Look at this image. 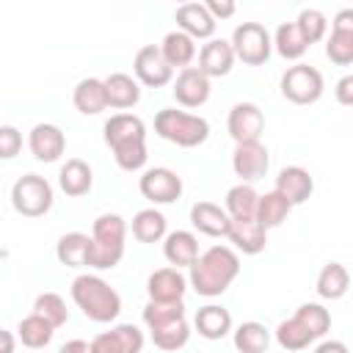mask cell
Masks as SVG:
<instances>
[{
	"instance_id": "cell-1",
	"label": "cell",
	"mask_w": 353,
	"mask_h": 353,
	"mask_svg": "<svg viewBox=\"0 0 353 353\" xmlns=\"http://www.w3.org/2000/svg\"><path fill=\"white\" fill-rule=\"evenodd\" d=\"M237 276H240V256H237V251L229 248V245H210L190 265L188 284L199 295L215 298V295H223Z\"/></svg>"
},
{
	"instance_id": "cell-22",
	"label": "cell",
	"mask_w": 353,
	"mask_h": 353,
	"mask_svg": "<svg viewBox=\"0 0 353 353\" xmlns=\"http://www.w3.org/2000/svg\"><path fill=\"white\" fill-rule=\"evenodd\" d=\"M226 237L232 240V245L248 256L265 251L268 243V232L254 221V218H229V232Z\"/></svg>"
},
{
	"instance_id": "cell-23",
	"label": "cell",
	"mask_w": 353,
	"mask_h": 353,
	"mask_svg": "<svg viewBox=\"0 0 353 353\" xmlns=\"http://www.w3.org/2000/svg\"><path fill=\"white\" fill-rule=\"evenodd\" d=\"M105 85V99H108V108H116V110H127L132 105H138L141 99V85L132 74L127 72H113L102 80Z\"/></svg>"
},
{
	"instance_id": "cell-13",
	"label": "cell",
	"mask_w": 353,
	"mask_h": 353,
	"mask_svg": "<svg viewBox=\"0 0 353 353\" xmlns=\"http://www.w3.org/2000/svg\"><path fill=\"white\" fill-rule=\"evenodd\" d=\"M226 130H229V135H232L234 143L259 141V135L265 130L262 108L254 105V102H237V105H232L229 119H226Z\"/></svg>"
},
{
	"instance_id": "cell-28",
	"label": "cell",
	"mask_w": 353,
	"mask_h": 353,
	"mask_svg": "<svg viewBox=\"0 0 353 353\" xmlns=\"http://www.w3.org/2000/svg\"><path fill=\"white\" fill-rule=\"evenodd\" d=\"M72 102L74 108L83 113V116H97L108 108V99H105V85L99 77H83L74 91H72Z\"/></svg>"
},
{
	"instance_id": "cell-25",
	"label": "cell",
	"mask_w": 353,
	"mask_h": 353,
	"mask_svg": "<svg viewBox=\"0 0 353 353\" xmlns=\"http://www.w3.org/2000/svg\"><path fill=\"white\" fill-rule=\"evenodd\" d=\"M163 254L171 262V268H190L199 256V240L193 232L176 229L163 237Z\"/></svg>"
},
{
	"instance_id": "cell-33",
	"label": "cell",
	"mask_w": 353,
	"mask_h": 353,
	"mask_svg": "<svg viewBox=\"0 0 353 353\" xmlns=\"http://www.w3.org/2000/svg\"><path fill=\"white\" fill-rule=\"evenodd\" d=\"M347 287H350V273L342 262H328L317 276V295L325 301L342 298L347 292Z\"/></svg>"
},
{
	"instance_id": "cell-12",
	"label": "cell",
	"mask_w": 353,
	"mask_h": 353,
	"mask_svg": "<svg viewBox=\"0 0 353 353\" xmlns=\"http://www.w3.org/2000/svg\"><path fill=\"white\" fill-rule=\"evenodd\" d=\"M132 72H135V80L149 85V88H163L174 80V69L165 63L163 52L157 44H146L135 52V61H132Z\"/></svg>"
},
{
	"instance_id": "cell-26",
	"label": "cell",
	"mask_w": 353,
	"mask_h": 353,
	"mask_svg": "<svg viewBox=\"0 0 353 353\" xmlns=\"http://www.w3.org/2000/svg\"><path fill=\"white\" fill-rule=\"evenodd\" d=\"M58 185L66 196L77 199V196H85L94 185V171L85 160L80 157H69L63 165H61V174H58Z\"/></svg>"
},
{
	"instance_id": "cell-32",
	"label": "cell",
	"mask_w": 353,
	"mask_h": 353,
	"mask_svg": "<svg viewBox=\"0 0 353 353\" xmlns=\"http://www.w3.org/2000/svg\"><path fill=\"white\" fill-rule=\"evenodd\" d=\"M165 234V215L160 210L146 207L132 215V237L138 243H160Z\"/></svg>"
},
{
	"instance_id": "cell-11",
	"label": "cell",
	"mask_w": 353,
	"mask_h": 353,
	"mask_svg": "<svg viewBox=\"0 0 353 353\" xmlns=\"http://www.w3.org/2000/svg\"><path fill=\"white\" fill-rule=\"evenodd\" d=\"M143 331L132 323H119L110 331L97 334L88 342V353H141L143 350Z\"/></svg>"
},
{
	"instance_id": "cell-15",
	"label": "cell",
	"mask_w": 353,
	"mask_h": 353,
	"mask_svg": "<svg viewBox=\"0 0 353 353\" xmlns=\"http://www.w3.org/2000/svg\"><path fill=\"white\" fill-rule=\"evenodd\" d=\"M268 165H270V154H268V146L259 143V141H251V143H237L234 146V154H232V168L234 174L248 185V182H256L268 174Z\"/></svg>"
},
{
	"instance_id": "cell-4",
	"label": "cell",
	"mask_w": 353,
	"mask_h": 353,
	"mask_svg": "<svg viewBox=\"0 0 353 353\" xmlns=\"http://www.w3.org/2000/svg\"><path fill=\"white\" fill-rule=\"evenodd\" d=\"M72 301L94 323H113L121 312V295L94 273H83L72 281Z\"/></svg>"
},
{
	"instance_id": "cell-46",
	"label": "cell",
	"mask_w": 353,
	"mask_h": 353,
	"mask_svg": "<svg viewBox=\"0 0 353 353\" xmlns=\"http://www.w3.org/2000/svg\"><path fill=\"white\" fill-rule=\"evenodd\" d=\"M58 353H88V342H83V339H69V342H63V345L58 347Z\"/></svg>"
},
{
	"instance_id": "cell-29",
	"label": "cell",
	"mask_w": 353,
	"mask_h": 353,
	"mask_svg": "<svg viewBox=\"0 0 353 353\" xmlns=\"http://www.w3.org/2000/svg\"><path fill=\"white\" fill-rule=\"evenodd\" d=\"M88 251H91V234L85 232H69L55 245V256L66 268H88Z\"/></svg>"
},
{
	"instance_id": "cell-41",
	"label": "cell",
	"mask_w": 353,
	"mask_h": 353,
	"mask_svg": "<svg viewBox=\"0 0 353 353\" xmlns=\"http://www.w3.org/2000/svg\"><path fill=\"white\" fill-rule=\"evenodd\" d=\"M295 317L312 331L314 339L325 336L328 328H331V312H328L323 303H301V306L295 309Z\"/></svg>"
},
{
	"instance_id": "cell-38",
	"label": "cell",
	"mask_w": 353,
	"mask_h": 353,
	"mask_svg": "<svg viewBox=\"0 0 353 353\" xmlns=\"http://www.w3.org/2000/svg\"><path fill=\"white\" fill-rule=\"evenodd\" d=\"M276 342H279L284 350H303V347H309V345L314 342V336H312V331L292 314V317H287V320H281V323L276 325Z\"/></svg>"
},
{
	"instance_id": "cell-30",
	"label": "cell",
	"mask_w": 353,
	"mask_h": 353,
	"mask_svg": "<svg viewBox=\"0 0 353 353\" xmlns=\"http://www.w3.org/2000/svg\"><path fill=\"white\" fill-rule=\"evenodd\" d=\"M160 52H163V58H165V63L171 69H176V66L179 69H188L190 61L196 58V41L188 33H182V30H171V33L163 36Z\"/></svg>"
},
{
	"instance_id": "cell-6",
	"label": "cell",
	"mask_w": 353,
	"mask_h": 353,
	"mask_svg": "<svg viewBox=\"0 0 353 353\" xmlns=\"http://www.w3.org/2000/svg\"><path fill=\"white\" fill-rule=\"evenodd\" d=\"M154 132L168 143H176L182 149H193L210 138V121L204 116H196L188 110L163 108L154 116Z\"/></svg>"
},
{
	"instance_id": "cell-45",
	"label": "cell",
	"mask_w": 353,
	"mask_h": 353,
	"mask_svg": "<svg viewBox=\"0 0 353 353\" xmlns=\"http://www.w3.org/2000/svg\"><path fill=\"white\" fill-rule=\"evenodd\" d=\"M314 353H350V350H347V345L339 342V339H325V342H320V345L314 347Z\"/></svg>"
},
{
	"instance_id": "cell-37",
	"label": "cell",
	"mask_w": 353,
	"mask_h": 353,
	"mask_svg": "<svg viewBox=\"0 0 353 353\" xmlns=\"http://www.w3.org/2000/svg\"><path fill=\"white\" fill-rule=\"evenodd\" d=\"M256 201H259V193H256L251 185L240 182V185H234V188L226 190V204H223V210H226L229 218H254Z\"/></svg>"
},
{
	"instance_id": "cell-16",
	"label": "cell",
	"mask_w": 353,
	"mask_h": 353,
	"mask_svg": "<svg viewBox=\"0 0 353 353\" xmlns=\"http://www.w3.org/2000/svg\"><path fill=\"white\" fill-rule=\"evenodd\" d=\"M171 91L182 108H201L210 99L212 85H210V77H204L196 66H188V69H179Z\"/></svg>"
},
{
	"instance_id": "cell-9",
	"label": "cell",
	"mask_w": 353,
	"mask_h": 353,
	"mask_svg": "<svg viewBox=\"0 0 353 353\" xmlns=\"http://www.w3.org/2000/svg\"><path fill=\"white\" fill-rule=\"evenodd\" d=\"M323 74L309 63H295L281 74V94L295 105H312L323 97Z\"/></svg>"
},
{
	"instance_id": "cell-44",
	"label": "cell",
	"mask_w": 353,
	"mask_h": 353,
	"mask_svg": "<svg viewBox=\"0 0 353 353\" xmlns=\"http://www.w3.org/2000/svg\"><path fill=\"white\" fill-rule=\"evenodd\" d=\"M334 94H336V102H339V105H353V74H345V77L336 83Z\"/></svg>"
},
{
	"instance_id": "cell-40",
	"label": "cell",
	"mask_w": 353,
	"mask_h": 353,
	"mask_svg": "<svg viewBox=\"0 0 353 353\" xmlns=\"http://www.w3.org/2000/svg\"><path fill=\"white\" fill-rule=\"evenodd\" d=\"M295 28L301 30L303 41L312 47V44H317L320 39H325L328 19H325V14H323L320 8H303V11L298 14V19H295Z\"/></svg>"
},
{
	"instance_id": "cell-5",
	"label": "cell",
	"mask_w": 353,
	"mask_h": 353,
	"mask_svg": "<svg viewBox=\"0 0 353 353\" xmlns=\"http://www.w3.org/2000/svg\"><path fill=\"white\" fill-rule=\"evenodd\" d=\"M127 240V221L116 212H105L91 226V251H88V268L94 270H110L124 256Z\"/></svg>"
},
{
	"instance_id": "cell-2",
	"label": "cell",
	"mask_w": 353,
	"mask_h": 353,
	"mask_svg": "<svg viewBox=\"0 0 353 353\" xmlns=\"http://www.w3.org/2000/svg\"><path fill=\"white\" fill-rule=\"evenodd\" d=\"M105 143L110 146L116 165L124 171H141L146 165V124L135 113H116L105 121Z\"/></svg>"
},
{
	"instance_id": "cell-39",
	"label": "cell",
	"mask_w": 353,
	"mask_h": 353,
	"mask_svg": "<svg viewBox=\"0 0 353 353\" xmlns=\"http://www.w3.org/2000/svg\"><path fill=\"white\" fill-rule=\"evenodd\" d=\"M33 314L44 317L52 328H61V325L69 320L66 301H63L58 292H41V295H36V301H33Z\"/></svg>"
},
{
	"instance_id": "cell-14",
	"label": "cell",
	"mask_w": 353,
	"mask_h": 353,
	"mask_svg": "<svg viewBox=\"0 0 353 353\" xmlns=\"http://www.w3.org/2000/svg\"><path fill=\"white\" fill-rule=\"evenodd\" d=\"M325 55L336 66L353 63V8H342L334 17L331 36L325 39Z\"/></svg>"
},
{
	"instance_id": "cell-8",
	"label": "cell",
	"mask_w": 353,
	"mask_h": 353,
	"mask_svg": "<svg viewBox=\"0 0 353 353\" xmlns=\"http://www.w3.org/2000/svg\"><path fill=\"white\" fill-rule=\"evenodd\" d=\"M232 44V52L234 58H240L243 63L248 66H262L268 58H270V50H273V41H270V33L265 25L259 22H240L229 39Z\"/></svg>"
},
{
	"instance_id": "cell-20",
	"label": "cell",
	"mask_w": 353,
	"mask_h": 353,
	"mask_svg": "<svg viewBox=\"0 0 353 353\" xmlns=\"http://www.w3.org/2000/svg\"><path fill=\"white\" fill-rule=\"evenodd\" d=\"M234 66V52L226 39H210L199 50V72L204 77H226Z\"/></svg>"
},
{
	"instance_id": "cell-10",
	"label": "cell",
	"mask_w": 353,
	"mask_h": 353,
	"mask_svg": "<svg viewBox=\"0 0 353 353\" xmlns=\"http://www.w3.org/2000/svg\"><path fill=\"white\" fill-rule=\"evenodd\" d=\"M138 190L152 204H171L182 196V176L171 168H163V165L146 168L138 179Z\"/></svg>"
},
{
	"instance_id": "cell-34",
	"label": "cell",
	"mask_w": 353,
	"mask_h": 353,
	"mask_svg": "<svg viewBox=\"0 0 353 353\" xmlns=\"http://www.w3.org/2000/svg\"><path fill=\"white\" fill-rule=\"evenodd\" d=\"M232 342L240 353H265L268 345H270V331L262 323L248 320V323H240L232 331Z\"/></svg>"
},
{
	"instance_id": "cell-3",
	"label": "cell",
	"mask_w": 353,
	"mask_h": 353,
	"mask_svg": "<svg viewBox=\"0 0 353 353\" xmlns=\"http://www.w3.org/2000/svg\"><path fill=\"white\" fill-rule=\"evenodd\" d=\"M143 323L149 328L152 342L165 353H174L179 347H185L188 339H190V325L185 320V303L182 301H176V303L149 301L143 306Z\"/></svg>"
},
{
	"instance_id": "cell-17",
	"label": "cell",
	"mask_w": 353,
	"mask_h": 353,
	"mask_svg": "<svg viewBox=\"0 0 353 353\" xmlns=\"http://www.w3.org/2000/svg\"><path fill=\"white\" fill-rule=\"evenodd\" d=\"M28 146L33 152L36 160L41 163H55L63 152H66V135L58 124H50V121H41L30 130L28 135Z\"/></svg>"
},
{
	"instance_id": "cell-43",
	"label": "cell",
	"mask_w": 353,
	"mask_h": 353,
	"mask_svg": "<svg viewBox=\"0 0 353 353\" xmlns=\"http://www.w3.org/2000/svg\"><path fill=\"white\" fill-rule=\"evenodd\" d=\"M201 6L207 8V14H210L215 22H218V19H229V17H234V11H237L234 0H204Z\"/></svg>"
},
{
	"instance_id": "cell-42",
	"label": "cell",
	"mask_w": 353,
	"mask_h": 353,
	"mask_svg": "<svg viewBox=\"0 0 353 353\" xmlns=\"http://www.w3.org/2000/svg\"><path fill=\"white\" fill-rule=\"evenodd\" d=\"M22 152V132L11 124H0V160H14Z\"/></svg>"
},
{
	"instance_id": "cell-36",
	"label": "cell",
	"mask_w": 353,
	"mask_h": 353,
	"mask_svg": "<svg viewBox=\"0 0 353 353\" xmlns=\"http://www.w3.org/2000/svg\"><path fill=\"white\" fill-rule=\"evenodd\" d=\"M270 41H273L276 52H279L284 61H298V58L309 50V44L303 41L301 30L295 28V22H281V25L276 28V33L270 36Z\"/></svg>"
},
{
	"instance_id": "cell-19",
	"label": "cell",
	"mask_w": 353,
	"mask_h": 353,
	"mask_svg": "<svg viewBox=\"0 0 353 353\" xmlns=\"http://www.w3.org/2000/svg\"><path fill=\"white\" fill-rule=\"evenodd\" d=\"M273 190H276L279 196H284V199L295 207V204L309 201V196L314 193V179H312V174H309L303 165H287V168L279 171Z\"/></svg>"
},
{
	"instance_id": "cell-27",
	"label": "cell",
	"mask_w": 353,
	"mask_h": 353,
	"mask_svg": "<svg viewBox=\"0 0 353 353\" xmlns=\"http://www.w3.org/2000/svg\"><path fill=\"white\" fill-rule=\"evenodd\" d=\"M193 325H196L199 336L215 342V339H223L232 331V314H229V309H223L218 303H207L196 312Z\"/></svg>"
},
{
	"instance_id": "cell-21",
	"label": "cell",
	"mask_w": 353,
	"mask_h": 353,
	"mask_svg": "<svg viewBox=\"0 0 353 353\" xmlns=\"http://www.w3.org/2000/svg\"><path fill=\"white\" fill-rule=\"evenodd\" d=\"M174 19H176V30H182V33H188L193 41L196 39H212V33H215V19L207 14V8L201 6V3H182L179 8H176V14H174Z\"/></svg>"
},
{
	"instance_id": "cell-47",
	"label": "cell",
	"mask_w": 353,
	"mask_h": 353,
	"mask_svg": "<svg viewBox=\"0 0 353 353\" xmlns=\"http://www.w3.org/2000/svg\"><path fill=\"white\" fill-rule=\"evenodd\" d=\"M14 347H17V339H14V334L0 328V353H14Z\"/></svg>"
},
{
	"instance_id": "cell-35",
	"label": "cell",
	"mask_w": 353,
	"mask_h": 353,
	"mask_svg": "<svg viewBox=\"0 0 353 353\" xmlns=\"http://www.w3.org/2000/svg\"><path fill=\"white\" fill-rule=\"evenodd\" d=\"M52 334H55V328H52L44 317H39V314H28V317H22L19 325H17L19 342H22L25 347H30V350L47 347V345L52 342Z\"/></svg>"
},
{
	"instance_id": "cell-24",
	"label": "cell",
	"mask_w": 353,
	"mask_h": 353,
	"mask_svg": "<svg viewBox=\"0 0 353 353\" xmlns=\"http://www.w3.org/2000/svg\"><path fill=\"white\" fill-rule=\"evenodd\" d=\"M190 223L207 237H226L229 232V215L221 204L212 201H196L190 207Z\"/></svg>"
},
{
	"instance_id": "cell-7",
	"label": "cell",
	"mask_w": 353,
	"mask_h": 353,
	"mask_svg": "<svg viewBox=\"0 0 353 353\" xmlns=\"http://www.w3.org/2000/svg\"><path fill=\"white\" fill-rule=\"evenodd\" d=\"M11 207L25 218H41L52 207V185L39 174H25L11 185Z\"/></svg>"
},
{
	"instance_id": "cell-18",
	"label": "cell",
	"mask_w": 353,
	"mask_h": 353,
	"mask_svg": "<svg viewBox=\"0 0 353 353\" xmlns=\"http://www.w3.org/2000/svg\"><path fill=\"white\" fill-rule=\"evenodd\" d=\"M146 292L154 303H176L188 292V279L179 273V268H160L146 279Z\"/></svg>"
},
{
	"instance_id": "cell-31",
	"label": "cell",
	"mask_w": 353,
	"mask_h": 353,
	"mask_svg": "<svg viewBox=\"0 0 353 353\" xmlns=\"http://www.w3.org/2000/svg\"><path fill=\"white\" fill-rule=\"evenodd\" d=\"M290 212H292V204H290L284 196H279L276 190H270V193L259 196V201H256V212H254V221L268 232V229L281 226V223L287 221V215H290Z\"/></svg>"
}]
</instances>
